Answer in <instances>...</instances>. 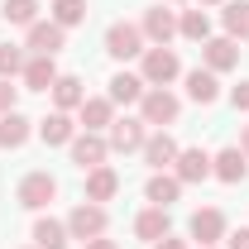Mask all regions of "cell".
Wrapping results in <instances>:
<instances>
[{"mask_svg": "<svg viewBox=\"0 0 249 249\" xmlns=\"http://www.w3.org/2000/svg\"><path fill=\"white\" fill-rule=\"evenodd\" d=\"M173 5H182V0H173Z\"/></svg>", "mask_w": 249, "mask_h": 249, "instance_id": "38", "label": "cell"}, {"mask_svg": "<svg viewBox=\"0 0 249 249\" xmlns=\"http://www.w3.org/2000/svg\"><path fill=\"white\" fill-rule=\"evenodd\" d=\"M0 15H5L10 24L29 29V24H38V0H0Z\"/></svg>", "mask_w": 249, "mask_h": 249, "instance_id": "28", "label": "cell"}, {"mask_svg": "<svg viewBox=\"0 0 249 249\" xmlns=\"http://www.w3.org/2000/svg\"><path fill=\"white\" fill-rule=\"evenodd\" d=\"M154 249H187V240H178V235H163Z\"/></svg>", "mask_w": 249, "mask_h": 249, "instance_id": "34", "label": "cell"}, {"mask_svg": "<svg viewBox=\"0 0 249 249\" xmlns=\"http://www.w3.org/2000/svg\"><path fill=\"white\" fill-rule=\"evenodd\" d=\"M67 149H72V163H77L82 173H91V168H101V163H106V154H110V139H101V134H91V129H87V134H77Z\"/></svg>", "mask_w": 249, "mask_h": 249, "instance_id": "6", "label": "cell"}, {"mask_svg": "<svg viewBox=\"0 0 249 249\" xmlns=\"http://www.w3.org/2000/svg\"><path fill=\"white\" fill-rule=\"evenodd\" d=\"M134 235H139V240H149V245H158L163 235H173L168 206H149V211H139V216H134Z\"/></svg>", "mask_w": 249, "mask_h": 249, "instance_id": "16", "label": "cell"}, {"mask_svg": "<svg viewBox=\"0 0 249 249\" xmlns=\"http://www.w3.org/2000/svg\"><path fill=\"white\" fill-rule=\"evenodd\" d=\"M178 110H182V101L168 91V87H149V91L139 96V120L144 124H173Z\"/></svg>", "mask_w": 249, "mask_h": 249, "instance_id": "1", "label": "cell"}, {"mask_svg": "<svg viewBox=\"0 0 249 249\" xmlns=\"http://www.w3.org/2000/svg\"><path fill=\"white\" fill-rule=\"evenodd\" d=\"M201 62H206L216 77H220V72H230V67L240 62V48H235V38H206V43H201Z\"/></svg>", "mask_w": 249, "mask_h": 249, "instance_id": "17", "label": "cell"}, {"mask_svg": "<svg viewBox=\"0 0 249 249\" xmlns=\"http://www.w3.org/2000/svg\"><path fill=\"white\" fill-rule=\"evenodd\" d=\"M245 173H249V158L245 149H220L216 158H211V178H220V182H245Z\"/></svg>", "mask_w": 249, "mask_h": 249, "instance_id": "15", "label": "cell"}, {"mask_svg": "<svg viewBox=\"0 0 249 249\" xmlns=\"http://www.w3.org/2000/svg\"><path fill=\"white\" fill-rule=\"evenodd\" d=\"M77 115H82V124H87L91 134H101V129L115 124V101H110V96H87Z\"/></svg>", "mask_w": 249, "mask_h": 249, "instance_id": "14", "label": "cell"}, {"mask_svg": "<svg viewBox=\"0 0 249 249\" xmlns=\"http://www.w3.org/2000/svg\"><path fill=\"white\" fill-rule=\"evenodd\" d=\"M19 77H24V87H29V91H53V82H58L62 72H58V62H53V58L29 53V62H24V72H19Z\"/></svg>", "mask_w": 249, "mask_h": 249, "instance_id": "13", "label": "cell"}, {"mask_svg": "<svg viewBox=\"0 0 249 249\" xmlns=\"http://www.w3.org/2000/svg\"><path fill=\"white\" fill-rule=\"evenodd\" d=\"M29 134H34L29 115H19V110H5V115H0V149H24Z\"/></svg>", "mask_w": 249, "mask_h": 249, "instance_id": "18", "label": "cell"}, {"mask_svg": "<svg viewBox=\"0 0 249 249\" xmlns=\"http://www.w3.org/2000/svg\"><path fill=\"white\" fill-rule=\"evenodd\" d=\"M220 24H225V38H249V0H225Z\"/></svg>", "mask_w": 249, "mask_h": 249, "instance_id": "24", "label": "cell"}, {"mask_svg": "<svg viewBox=\"0 0 249 249\" xmlns=\"http://www.w3.org/2000/svg\"><path fill=\"white\" fill-rule=\"evenodd\" d=\"M144 91H149V82H144L139 72H115V77H110V101H115V106H139Z\"/></svg>", "mask_w": 249, "mask_h": 249, "instance_id": "20", "label": "cell"}, {"mask_svg": "<svg viewBox=\"0 0 249 249\" xmlns=\"http://www.w3.org/2000/svg\"><path fill=\"white\" fill-rule=\"evenodd\" d=\"M15 96H19V87H10V82L0 77V115H5V110H15Z\"/></svg>", "mask_w": 249, "mask_h": 249, "instance_id": "31", "label": "cell"}, {"mask_svg": "<svg viewBox=\"0 0 249 249\" xmlns=\"http://www.w3.org/2000/svg\"><path fill=\"white\" fill-rule=\"evenodd\" d=\"M115 192H120V173H115V168H106V163H101V168L87 173V201L101 206V201H110Z\"/></svg>", "mask_w": 249, "mask_h": 249, "instance_id": "21", "label": "cell"}, {"mask_svg": "<svg viewBox=\"0 0 249 249\" xmlns=\"http://www.w3.org/2000/svg\"><path fill=\"white\" fill-rule=\"evenodd\" d=\"M187 96H192L196 106L220 101V77L211 72V67H192V72H187Z\"/></svg>", "mask_w": 249, "mask_h": 249, "instance_id": "19", "label": "cell"}, {"mask_svg": "<svg viewBox=\"0 0 249 249\" xmlns=\"http://www.w3.org/2000/svg\"><path fill=\"white\" fill-rule=\"evenodd\" d=\"M139 77L149 82V87H168L173 77H182V62L173 48H144V67H139Z\"/></svg>", "mask_w": 249, "mask_h": 249, "instance_id": "4", "label": "cell"}, {"mask_svg": "<svg viewBox=\"0 0 249 249\" xmlns=\"http://www.w3.org/2000/svg\"><path fill=\"white\" fill-rule=\"evenodd\" d=\"M82 19H87V0H53V24L72 29V24H82Z\"/></svg>", "mask_w": 249, "mask_h": 249, "instance_id": "29", "label": "cell"}, {"mask_svg": "<svg viewBox=\"0 0 249 249\" xmlns=\"http://www.w3.org/2000/svg\"><path fill=\"white\" fill-rule=\"evenodd\" d=\"M178 34L192 38V43H206V38H211V19H206V10H182V15H178Z\"/></svg>", "mask_w": 249, "mask_h": 249, "instance_id": "27", "label": "cell"}, {"mask_svg": "<svg viewBox=\"0 0 249 249\" xmlns=\"http://www.w3.org/2000/svg\"><path fill=\"white\" fill-rule=\"evenodd\" d=\"M87 249H120V245H115V240H106V235H101V240H87Z\"/></svg>", "mask_w": 249, "mask_h": 249, "instance_id": "35", "label": "cell"}, {"mask_svg": "<svg viewBox=\"0 0 249 249\" xmlns=\"http://www.w3.org/2000/svg\"><path fill=\"white\" fill-rule=\"evenodd\" d=\"M144 139H149V124L144 120H115L110 124V149L115 154H134V149H144Z\"/></svg>", "mask_w": 249, "mask_h": 249, "instance_id": "12", "label": "cell"}, {"mask_svg": "<svg viewBox=\"0 0 249 249\" xmlns=\"http://www.w3.org/2000/svg\"><path fill=\"white\" fill-rule=\"evenodd\" d=\"M53 196H58V178L53 173H29L19 182V206H29V211H43Z\"/></svg>", "mask_w": 249, "mask_h": 249, "instance_id": "7", "label": "cell"}, {"mask_svg": "<svg viewBox=\"0 0 249 249\" xmlns=\"http://www.w3.org/2000/svg\"><path fill=\"white\" fill-rule=\"evenodd\" d=\"M24 48L38 53V58H58L62 48H67V29L53 24V19H38V24H29V34H24Z\"/></svg>", "mask_w": 249, "mask_h": 249, "instance_id": "5", "label": "cell"}, {"mask_svg": "<svg viewBox=\"0 0 249 249\" xmlns=\"http://www.w3.org/2000/svg\"><path fill=\"white\" fill-rule=\"evenodd\" d=\"M192 240L206 249L216 245V240H225V211L220 206H201V211H192Z\"/></svg>", "mask_w": 249, "mask_h": 249, "instance_id": "8", "label": "cell"}, {"mask_svg": "<svg viewBox=\"0 0 249 249\" xmlns=\"http://www.w3.org/2000/svg\"><path fill=\"white\" fill-rule=\"evenodd\" d=\"M173 178H178L182 187L206 182V178H211V154H206V149H182L178 163H173Z\"/></svg>", "mask_w": 249, "mask_h": 249, "instance_id": "10", "label": "cell"}, {"mask_svg": "<svg viewBox=\"0 0 249 249\" xmlns=\"http://www.w3.org/2000/svg\"><path fill=\"white\" fill-rule=\"evenodd\" d=\"M106 225H110L106 206L82 201V206H72V216H67V235H72V240H101V235H106Z\"/></svg>", "mask_w": 249, "mask_h": 249, "instance_id": "2", "label": "cell"}, {"mask_svg": "<svg viewBox=\"0 0 249 249\" xmlns=\"http://www.w3.org/2000/svg\"><path fill=\"white\" fill-rule=\"evenodd\" d=\"M144 38L154 43V48H168L173 43V34H178V15L173 10H163V5H154V10H144Z\"/></svg>", "mask_w": 249, "mask_h": 249, "instance_id": "9", "label": "cell"}, {"mask_svg": "<svg viewBox=\"0 0 249 249\" xmlns=\"http://www.w3.org/2000/svg\"><path fill=\"white\" fill-rule=\"evenodd\" d=\"M201 5H225V0H201Z\"/></svg>", "mask_w": 249, "mask_h": 249, "instance_id": "37", "label": "cell"}, {"mask_svg": "<svg viewBox=\"0 0 249 249\" xmlns=\"http://www.w3.org/2000/svg\"><path fill=\"white\" fill-rule=\"evenodd\" d=\"M206 249H216V245H206Z\"/></svg>", "mask_w": 249, "mask_h": 249, "instance_id": "39", "label": "cell"}, {"mask_svg": "<svg viewBox=\"0 0 249 249\" xmlns=\"http://www.w3.org/2000/svg\"><path fill=\"white\" fill-rule=\"evenodd\" d=\"M53 101H58V110H82V101H87V87H82V77H58L53 82Z\"/></svg>", "mask_w": 249, "mask_h": 249, "instance_id": "25", "label": "cell"}, {"mask_svg": "<svg viewBox=\"0 0 249 249\" xmlns=\"http://www.w3.org/2000/svg\"><path fill=\"white\" fill-rule=\"evenodd\" d=\"M106 53L115 62H129V58H144V29L139 24H110L106 29Z\"/></svg>", "mask_w": 249, "mask_h": 249, "instance_id": "3", "label": "cell"}, {"mask_svg": "<svg viewBox=\"0 0 249 249\" xmlns=\"http://www.w3.org/2000/svg\"><path fill=\"white\" fill-rule=\"evenodd\" d=\"M24 48H15V43H0V77H5V82H10V77H19V72H24Z\"/></svg>", "mask_w": 249, "mask_h": 249, "instance_id": "30", "label": "cell"}, {"mask_svg": "<svg viewBox=\"0 0 249 249\" xmlns=\"http://www.w3.org/2000/svg\"><path fill=\"white\" fill-rule=\"evenodd\" d=\"M240 149H245V158H249V124H245V134H240Z\"/></svg>", "mask_w": 249, "mask_h": 249, "instance_id": "36", "label": "cell"}, {"mask_svg": "<svg viewBox=\"0 0 249 249\" xmlns=\"http://www.w3.org/2000/svg\"><path fill=\"white\" fill-rule=\"evenodd\" d=\"M139 154H144V163H149L154 173H168V168L178 163V154H182V149H178V139H173V134H149Z\"/></svg>", "mask_w": 249, "mask_h": 249, "instance_id": "11", "label": "cell"}, {"mask_svg": "<svg viewBox=\"0 0 249 249\" xmlns=\"http://www.w3.org/2000/svg\"><path fill=\"white\" fill-rule=\"evenodd\" d=\"M34 249H38V245H34Z\"/></svg>", "mask_w": 249, "mask_h": 249, "instance_id": "40", "label": "cell"}, {"mask_svg": "<svg viewBox=\"0 0 249 249\" xmlns=\"http://www.w3.org/2000/svg\"><path fill=\"white\" fill-rule=\"evenodd\" d=\"M230 249H249V225H245V230H235V235H230Z\"/></svg>", "mask_w": 249, "mask_h": 249, "instance_id": "33", "label": "cell"}, {"mask_svg": "<svg viewBox=\"0 0 249 249\" xmlns=\"http://www.w3.org/2000/svg\"><path fill=\"white\" fill-rule=\"evenodd\" d=\"M144 196H149L154 206H173V201L182 196V182H178L173 173H154V178H149V187H144Z\"/></svg>", "mask_w": 249, "mask_h": 249, "instance_id": "26", "label": "cell"}, {"mask_svg": "<svg viewBox=\"0 0 249 249\" xmlns=\"http://www.w3.org/2000/svg\"><path fill=\"white\" fill-rule=\"evenodd\" d=\"M230 106H235V110H249V82H240V87L230 91Z\"/></svg>", "mask_w": 249, "mask_h": 249, "instance_id": "32", "label": "cell"}, {"mask_svg": "<svg viewBox=\"0 0 249 249\" xmlns=\"http://www.w3.org/2000/svg\"><path fill=\"white\" fill-rule=\"evenodd\" d=\"M67 220H53V216H38L34 220V245L38 249H67Z\"/></svg>", "mask_w": 249, "mask_h": 249, "instance_id": "23", "label": "cell"}, {"mask_svg": "<svg viewBox=\"0 0 249 249\" xmlns=\"http://www.w3.org/2000/svg\"><path fill=\"white\" fill-rule=\"evenodd\" d=\"M38 139H43V144H72V139H77L72 115H67V110H53L48 120H38Z\"/></svg>", "mask_w": 249, "mask_h": 249, "instance_id": "22", "label": "cell"}]
</instances>
